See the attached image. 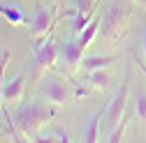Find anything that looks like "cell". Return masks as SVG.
<instances>
[{"mask_svg":"<svg viewBox=\"0 0 146 143\" xmlns=\"http://www.w3.org/2000/svg\"><path fill=\"white\" fill-rule=\"evenodd\" d=\"M104 113H107V109H98V113L93 118H88L84 122V127H81V141H86V143H95L98 141V127H100V120H102Z\"/></svg>","mask_w":146,"mask_h":143,"instance_id":"10","label":"cell"},{"mask_svg":"<svg viewBox=\"0 0 146 143\" xmlns=\"http://www.w3.org/2000/svg\"><path fill=\"white\" fill-rule=\"evenodd\" d=\"M118 58L116 56H88L81 60V67L86 72H93V69H107L109 65H114Z\"/></svg>","mask_w":146,"mask_h":143,"instance_id":"11","label":"cell"},{"mask_svg":"<svg viewBox=\"0 0 146 143\" xmlns=\"http://www.w3.org/2000/svg\"><path fill=\"white\" fill-rule=\"evenodd\" d=\"M141 49H144V58H146V30L141 32Z\"/></svg>","mask_w":146,"mask_h":143,"instance_id":"17","label":"cell"},{"mask_svg":"<svg viewBox=\"0 0 146 143\" xmlns=\"http://www.w3.org/2000/svg\"><path fill=\"white\" fill-rule=\"evenodd\" d=\"M127 90H130V69L125 72V76H123V83H121V88H118V92L114 95V99L109 102V106H107V125H109V129H114L116 125L121 122V118L125 115Z\"/></svg>","mask_w":146,"mask_h":143,"instance_id":"4","label":"cell"},{"mask_svg":"<svg viewBox=\"0 0 146 143\" xmlns=\"http://www.w3.org/2000/svg\"><path fill=\"white\" fill-rule=\"evenodd\" d=\"M139 3H141V5H146V0H139Z\"/></svg>","mask_w":146,"mask_h":143,"instance_id":"19","label":"cell"},{"mask_svg":"<svg viewBox=\"0 0 146 143\" xmlns=\"http://www.w3.org/2000/svg\"><path fill=\"white\" fill-rule=\"evenodd\" d=\"M58 58V44L53 39H44L37 49H33V62H35V72H44L49 67H53Z\"/></svg>","mask_w":146,"mask_h":143,"instance_id":"6","label":"cell"},{"mask_svg":"<svg viewBox=\"0 0 146 143\" xmlns=\"http://www.w3.org/2000/svg\"><path fill=\"white\" fill-rule=\"evenodd\" d=\"M53 115H56V111L53 109H46V106H42L40 102H35V99H28L23 102L19 109H16L14 113V127L19 134H35L37 132L40 125L49 122Z\"/></svg>","mask_w":146,"mask_h":143,"instance_id":"1","label":"cell"},{"mask_svg":"<svg viewBox=\"0 0 146 143\" xmlns=\"http://www.w3.org/2000/svg\"><path fill=\"white\" fill-rule=\"evenodd\" d=\"M0 16L9 23V26H26V14L19 5H14V3H3L0 0Z\"/></svg>","mask_w":146,"mask_h":143,"instance_id":"8","label":"cell"},{"mask_svg":"<svg viewBox=\"0 0 146 143\" xmlns=\"http://www.w3.org/2000/svg\"><path fill=\"white\" fill-rule=\"evenodd\" d=\"M125 127H127V115H123V118H121V122L111 129V134H109V138H107V141H109V143L121 141V138H123V134H125Z\"/></svg>","mask_w":146,"mask_h":143,"instance_id":"15","label":"cell"},{"mask_svg":"<svg viewBox=\"0 0 146 143\" xmlns=\"http://www.w3.org/2000/svg\"><path fill=\"white\" fill-rule=\"evenodd\" d=\"M135 113H137L139 122L146 125V92L144 90H139L137 97H135Z\"/></svg>","mask_w":146,"mask_h":143,"instance_id":"14","label":"cell"},{"mask_svg":"<svg viewBox=\"0 0 146 143\" xmlns=\"http://www.w3.org/2000/svg\"><path fill=\"white\" fill-rule=\"evenodd\" d=\"M88 83L93 88H98V90H107L111 85V76L104 69H93V72H88Z\"/></svg>","mask_w":146,"mask_h":143,"instance_id":"13","label":"cell"},{"mask_svg":"<svg viewBox=\"0 0 146 143\" xmlns=\"http://www.w3.org/2000/svg\"><path fill=\"white\" fill-rule=\"evenodd\" d=\"M3 136H5V134H3V132H0V138H3Z\"/></svg>","mask_w":146,"mask_h":143,"instance_id":"20","label":"cell"},{"mask_svg":"<svg viewBox=\"0 0 146 143\" xmlns=\"http://www.w3.org/2000/svg\"><path fill=\"white\" fill-rule=\"evenodd\" d=\"M53 3H58V0H53Z\"/></svg>","mask_w":146,"mask_h":143,"instance_id":"21","label":"cell"},{"mask_svg":"<svg viewBox=\"0 0 146 143\" xmlns=\"http://www.w3.org/2000/svg\"><path fill=\"white\" fill-rule=\"evenodd\" d=\"M84 51L86 46H81V42L74 37V39H70L63 44V51H60V60L63 65H67L70 72H74L79 65H81V58H84Z\"/></svg>","mask_w":146,"mask_h":143,"instance_id":"7","label":"cell"},{"mask_svg":"<svg viewBox=\"0 0 146 143\" xmlns=\"http://www.w3.org/2000/svg\"><path fill=\"white\" fill-rule=\"evenodd\" d=\"M9 51H5L3 53V58H0V104H3V85H5V81H3V74H5V67H7V62H9Z\"/></svg>","mask_w":146,"mask_h":143,"instance_id":"16","label":"cell"},{"mask_svg":"<svg viewBox=\"0 0 146 143\" xmlns=\"http://www.w3.org/2000/svg\"><path fill=\"white\" fill-rule=\"evenodd\" d=\"M21 92H23V72H19L12 81H5V85H3V104L19 102Z\"/></svg>","mask_w":146,"mask_h":143,"instance_id":"9","label":"cell"},{"mask_svg":"<svg viewBox=\"0 0 146 143\" xmlns=\"http://www.w3.org/2000/svg\"><path fill=\"white\" fill-rule=\"evenodd\" d=\"M53 9H56V5L53 7H42L40 3H35V14H33V21H30V37L37 39L35 44H42L46 39V32L56 26V21H53ZM33 46V49H37Z\"/></svg>","mask_w":146,"mask_h":143,"instance_id":"3","label":"cell"},{"mask_svg":"<svg viewBox=\"0 0 146 143\" xmlns=\"http://www.w3.org/2000/svg\"><path fill=\"white\" fill-rule=\"evenodd\" d=\"M132 14V5L125 3V0H111L107 5L104 14H102V23H100V30H102V37L104 39H121L125 35V23Z\"/></svg>","mask_w":146,"mask_h":143,"instance_id":"2","label":"cell"},{"mask_svg":"<svg viewBox=\"0 0 146 143\" xmlns=\"http://www.w3.org/2000/svg\"><path fill=\"white\" fill-rule=\"evenodd\" d=\"M100 23H102V16H98V14H95V16H93V21H90V23L84 28V32L77 37V39L81 42V46H86V49H88V44L93 42V39H95V35H98V28H100Z\"/></svg>","mask_w":146,"mask_h":143,"instance_id":"12","label":"cell"},{"mask_svg":"<svg viewBox=\"0 0 146 143\" xmlns=\"http://www.w3.org/2000/svg\"><path fill=\"white\" fill-rule=\"evenodd\" d=\"M135 60H137V67L144 72V76H146V65H144V62H139V58H135Z\"/></svg>","mask_w":146,"mask_h":143,"instance_id":"18","label":"cell"},{"mask_svg":"<svg viewBox=\"0 0 146 143\" xmlns=\"http://www.w3.org/2000/svg\"><path fill=\"white\" fill-rule=\"evenodd\" d=\"M40 95H44L51 104H65L67 102V83L60 76H46L40 83Z\"/></svg>","mask_w":146,"mask_h":143,"instance_id":"5","label":"cell"}]
</instances>
